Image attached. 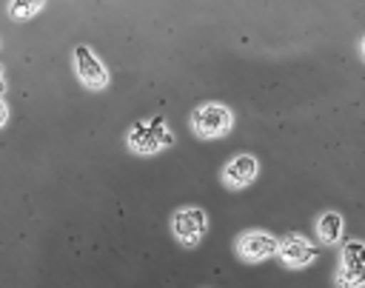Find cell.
<instances>
[{
    "label": "cell",
    "instance_id": "10",
    "mask_svg": "<svg viewBox=\"0 0 365 288\" xmlns=\"http://www.w3.org/2000/svg\"><path fill=\"white\" fill-rule=\"evenodd\" d=\"M43 3H46V0H11L9 11H11L14 17H31L34 11L43 9Z\"/></svg>",
    "mask_w": 365,
    "mask_h": 288
},
{
    "label": "cell",
    "instance_id": "5",
    "mask_svg": "<svg viewBox=\"0 0 365 288\" xmlns=\"http://www.w3.org/2000/svg\"><path fill=\"white\" fill-rule=\"evenodd\" d=\"M336 282L342 288H359L365 282V245L362 242H348L345 245Z\"/></svg>",
    "mask_w": 365,
    "mask_h": 288
},
{
    "label": "cell",
    "instance_id": "6",
    "mask_svg": "<svg viewBox=\"0 0 365 288\" xmlns=\"http://www.w3.org/2000/svg\"><path fill=\"white\" fill-rule=\"evenodd\" d=\"M237 254L248 262L268 259L271 254H277V240L271 234H262V231H248L237 240Z\"/></svg>",
    "mask_w": 365,
    "mask_h": 288
},
{
    "label": "cell",
    "instance_id": "3",
    "mask_svg": "<svg viewBox=\"0 0 365 288\" xmlns=\"http://www.w3.org/2000/svg\"><path fill=\"white\" fill-rule=\"evenodd\" d=\"M205 228H208V217L197 205H185V208L174 211V217H171V231L182 245H197L200 237L205 234Z\"/></svg>",
    "mask_w": 365,
    "mask_h": 288
},
{
    "label": "cell",
    "instance_id": "7",
    "mask_svg": "<svg viewBox=\"0 0 365 288\" xmlns=\"http://www.w3.org/2000/svg\"><path fill=\"white\" fill-rule=\"evenodd\" d=\"M254 177H257V160H254L251 154H237V157H231V160L225 163V168H222V180H225V185H231V188L248 185Z\"/></svg>",
    "mask_w": 365,
    "mask_h": 288
},
{
    "label": "cell",
    "instance_id": "8",
    "mask_svg": "<svg viewBox=\"0 0 365 288\" xmlns=\"http://www.w3.org/2000/svg\"><path fill=\"white\" fill-rule=\"evenodd\" d=\"M277 251H279L282 259L291 262V265H305V262L317 259V248H314L305 237H299V234H288L282 242H277Z\"/></svg>",
    "mask_w": 365,
    "mask_h": 288
},
{
    "label": "cell",
    "instance_id": "11",
    "mask_svg": "<svg viewBox=\"0 0 365 288\" xmlns=\"http://www.w3.org/2000/svg\"><path fill=\"white\" fill-rule=\"evenodd\" d=\"M6 114H9V111H6V106H3V100H0V125L6 123Z\"/></svg>",
    "mask_w": 365,
    "mask_h": 288
},
{
    "label": "cell",
    "instance_id": "1",
    "mask_svg": "<svg viewBox=\"0 0 365 288\" xmlns=\"http://www.w3.org/2000/svg\"><path fill=\"white\" fill-rule=\"evenodd\" d=\"M174 143V134L165 128V120L163 117H154L151 123L140 120L131 125V134H128V145L140 154H148V151H157L163 145H171Z\"/></svg>",
    "mask_w": 365,
    "mask_h": 288
},
{
    "label": "cell",
    "instance_id": "2",
    "mask_svg": "<svg viewBox=\"0 0 365 288\" xmlns=\"http://www.w3.org/2000/svg\"><path fill=\"white\" fill-rule=\"evenodd\" d=\"M194 131L205 140H214V137H222L228 128H231V111L222 106V103H205L194 111V120H191Z\"/></svg>",
    "mask_w": 365,
    "mask_h": 288
},
{
    "label": "cell",
    "instance_id": "12",
    "mask_svg": "<svg viewBox=\"0 0 365 288\" xmlns=\"http://www.w3.org/2000/svg\"><path fill=\"white\" fill-rule=\"evenodd\" d=\"M359 46H362V54H365V37H362V43H359Z\"/></svg>",
    "mask_w": 365,
    "mask_h": 288
},
{
    "label": "cell",
    "instance_id": "4",
    "mask_svg": "<svg viewBox=\"0 0 365 288\" xmlns=\"http://www.w3.org/2000/svg\"><path fill=\"white\" fill-rule=\"evenodd\" d=\"M71 57H74V71H77V77H80L88 88H103V86L108 83V71H106L103 60H100L88 46H74Z\"/></svg>",
    "mask_w": 365,
    "mask_h": 288
},
{
    "label": "cell",
    "instance_id": "9",
    "mask_svg": "<svg viewBox=\"0 0 365 288\" xmlns=\"http://www.w3.org/2000/svg\"><path fill=\"white\" fill-rule=\"evenodd\" d=\"M342 214H336V211H328V214H322L319 217V222H317V234H319V240L322 242H336L339 237H342Z\"/></svg>",
    "mask_w": 365,
    "mask_h": 288
}]
</instances>
